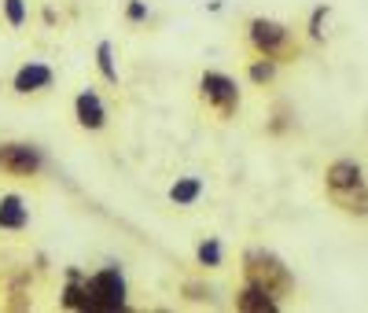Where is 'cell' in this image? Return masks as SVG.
Returning <instances> with one entry per match:
<instances>
[{"mask_svg": "<svg viewBox=\"0 0 368 313\" xmlns=\"http://www.w3.org/2000/svg\"><path fill=\"white\" fill-rule=\"evenodd\" d=\"M125 306V280L118 269H103L85 284V309H122Z\"/></svg>", "mask_w": 368, "mask_h": 313, "instance_id": "6da1fadb", "label": "cell"}, {"mask_svg": "<svg viewBox=\"0 0 368 313\" xmlns=\"http://www.w3.org/2000/svg\"><path fill=\"white\" fill-rule=\"evenodd\" d=\"M199 85H203V96H206V100H214V103H218V107H225V111H232V107H236V100H240L236 85H232V81H228L225 74H218V70H206Z\"/></svg>", "mask_w": 368, "mask_h": 313, "instance_id": "7a4b0ae2", "label": "cell"}, {"mask_svg": "<svg viewBox=\"0 0 368 313\" xmlns=\"http://www.w3.org/2000/svg\"><path fill=\"white\" fill-rule=\"evenodd\" d=\"M0 166H8V170H19V174H33L41 166V155L26 144H8V148H0Z\"/></svg>", "mask_w": 368, "mask_h": 313, "instance_id": "3957f363", "label": "cell"}, {"mask_svg": "<svg viewBox=\"0 0 368 313\" xmlns=\"http://www.w3.org/2000/svg\"><path fill=\"white\" fill-rule=\"evenodd\" d=\"M45 85H52V70L45 63H30V67H23L15 74V92H37Z\"/></svg>", "mask_w": 368, "mask_h": 313, "instance_id": "277c9868", "label": "cell"}, {"mask_svg": "<svg viewBox=\"0 0 368 313\" xmlns=\"http://www.w3.org/2000/svg\"><path fill=\"white\" fill-rule=\"evenodd\" d=\"M74 107H78V122L85 125V129H103V118L107 115H103V103H100L96 92H81Z\"/></svg>", "mask_w": 368, "mask_h": 313, "instance_id": "5b68a950", "label": "cell"}, {"mask_svg": "<svg viewBox=\"0 0 368 313\" xmlns=\"http://www.w3.org/2000/svg\"><path fill=\"white\" fill-rule=\"evenodd\" d=\"M251 41H254L258 48L273 52L280 41H284V30H280L276 23H266V18H254V23H251Z\"/></svg>", "mask_w": 368, "mask_h": 313, "instance_id": "8992f818", "label": "cell"}, {"mask_svg": "<svg viewBox=\"0 0 368 313\" xmlns=\"http://www.w3.org/2000/svg\"><path fill=\"white\" fill-rule=\"evenodd\" d=\"M26 225V206L19 196H4L0 199V228H23Z\"/></svg>", "mask_w": 368, "mask_h": 313, "instance_id": "52a82bcc", "label": "cell"}, {"mask_svg": "<svg viewBox=\"0 0 368 313\" xmlns=\"http://www.w3.org/2000/svg\"><path fill=\"white\" fill-rule=\"evenodd\" d=\"M199 192H203V184H199L196 177H184V181H177V184L169 188V199L181 203V206H188V203L199 199Z\"/></svg>", "mask_w": 368, "mask_h": 313, "instance_id": "ba28073f", "label": "cell"}, {"mask_svg": "<svg viewBox=\"0 0 368 313\" xmlns=\"http://www.w3.org/2000/svg\"><path fill=\"white\" fill-rule=\"evenodd\" d=\"M328 181H332V188H354V184L361 181V170H357L354 162H335L332 174H328Z\"/></svg>", "mask_w": 368, "mask_h": 313, "instance_id": "9c48e42d", "label": "cell"}, {"mask_svg": "<svg viewBox=\"0 0 368 313\" xmlns=\"http://www.w3.org/2000/svg\"><path fill=\"white\" fill-rule=\"evenodd\" d=\"M276 302L269 299V291H262V287H247L243 291V299H240V309H273Z\"/></svg>", "mask_w": 368, "mask_h": 313, "instance_id": "30bf717a", "label": "cell"}, {"mask_svg": "<svg viewBox=\"0 0 368 313\" xmlns=\"http://www.w3.org/2000/svg\"><path fill=\"white\" fill-rule=\"evenodd\" d=\"M96 63H100V74H103V78H107V81H111V85H115V81H118V70H115L111 45H107V41H100V45H96Z\"/></svg>", "mask_w": 368, "mask_h": 313, "instance_id": "8fae6325", "label": "cell"}, {"mask_svg": "<svg viewBox=\"0 0 368 313\" xmlns=\"http://www.w3.org/2000/svg\"><path fill=\"white\" fill-rule=\"evenodd\" d=\"M199 262H203V265H218V262H221V247H218V240L199 243Z\"/></svg>", "mask_w": 368, "mask_h": 313, "instance_id": "7c38bea8", "label": "cell"}, {"mask_svg": "<svg viewBox=\"0 0 368 313\" xmlns=\"http://www.w3.org/2000/svg\"><path fill=\"white\" fill-rule=\"evenodd\" d=\"M4 11H8V23H11V26H23V23H26L23 0H4Z\"/></svg>", "mask_w": 368, "mask_h": 313, "instance_id": "4fadbf2b", "label": "cell"}, {"mask_svg": "<svg viewBox=\"0 0 368 313\" xmlns=\"http://www.w3.org/2000/svg\"><path fill=\"white\" fill-rule=\"evenodd\" d=\"M251 78H254V81H269V78H273V67H269V63H258V67L251 70Z\"/></svg>", "mask_w": 368, "mask_h": 313, "instance_id": "5bb4252c", "label": "cell"}, {"mask_svg": "<svg viewBox=\"0 0 368 313\" xmlns=\"http://www.w3.org/2000/svg\"><path fill=\"white\" fill-rule=\"evenodd\" d=\"M144 15H147V8L140 4V0H133V4H129V18L137 23V18H144Z\"/></svg>", "mask_w": 368, "mask_h": 313, "instance_id": "9a60e30c", "label": "cell"}]
</instances>
